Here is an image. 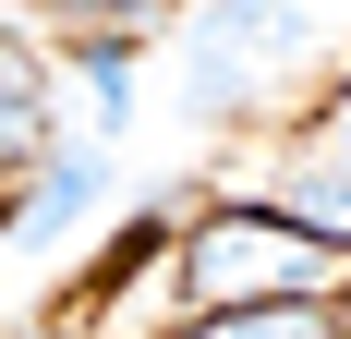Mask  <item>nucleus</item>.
<instances>
[{
	"instance_id": "obj_3",
	"label": "nucleus",
	"mask_w": 351,
	"mask_h": 339,
	"mask_svg": "<svg viewBox=\"0 0 351 339\" xmlns=\"http://www.w3.org/2000/svg\"><path fill=\"white\" fill-rule=\"evenodd\" d=\"M97 194H109V145H49V158L25 170V194H12V218H0V242H73L85 218H97Z\"/></svg>"
},
{
	"instance_id": "obj_5",
	"label": "nucleus",
	"mask_w": 351,
	"mask_h": 339,
	"mask_svg": "<svg viewBox=\"0 0 351 339\" xmlns=\"http://www.w3.org/2000/svg\"><path fill=\"white\" fill-rule=\"evenodd\" d=\"M182 339H339L327 303H291V315H194Z\"/></svg>"
},
{
	"instance_id": "obj_6",
	"label": "nucleus",
	"mask_w": 351,
	"mask_h": 339,
	"mask_svg": "<svg viewBox=\"0 0 351 339\" xmlns=\"http://www.w3.org/2000/svg\"><path fill=\"white\" fill-rule=\"evenodd\" d=\"M49 12H85V0H49Z\"/></svg>"
},
{
	"instance_id": "obj_7",
	"label": "nucleus",
	"mask_w": 351,
	"mask_h": 339,
	"mask_svg": "<svg viewBox=\"0 0 351 339\" xmlns=\"http://www.w3.org/2000/svg\"><path fill=\"white\" fill-rule=\"evenodd\" d=\"M0 218H12V194H0Z\"/></svg>"
},
{
	"instance_id": "obj_2",
	"label": "nucleus",
	"mask_w": 351,
	"mask_h": 339,
	"mask_svg": "<svg viewBox=\"0 0 351 339\" xmlns=\"http://www.w3.org/2000/svg\"><path fill=\"white\" fill-rule=\"evenodd\" d=\"M303 49V0H194L182 25V109H243L254 73Z\"/></svg>"
},
{
	"instance_id": "obj_1",
	"label": "nucleus",
	"mask_w": 351,
	"mask_h": 339,
	"mask_svg": "<svg viewBox=\"0 0 351 339\" xmlns=\"http://www.w3.org/2000/svg\"><path fill=\"white\" fill-rule=\"evenodd\" d=\"M327 255L315 231H291L279 206H206L194 231H182V303L206 315H291V303H327Z\"/></svg>"
},
{
	"instance_id": "obj_4",
	"label": "nucleus",
	"mask_w": 351,
	"mask_h": 339,
	"mask_svg": "<svg viewBox=\"0 0 351 339\" xmlns=\"http://www.w3.org/2000/svg\"><path fill=\"white\" fill-rule=\"evenodd\" d=\"M61 145V97H49V61H36L25 36L0 25V170H36Z\"/></svg>"
}]
</instances>
